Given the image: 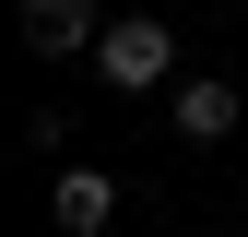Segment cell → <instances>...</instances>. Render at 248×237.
<instances>
[{"label":"cell","instance_id":"6da1fadb","mask_svg":"<svg viewBox=\"0 0 248 237\" xmlns=\"http://www.w3.org/2000/svg\"><path fill=\"white\" fill-rule=\"evenodd\" d=\"M95 71L118 83V95H154V83H177V36H166V12H118L107 36H95Z\"/></svg>","mask_w":248,"mask_h":237},{"label":"cell","instance_id":"7a4b0ae2","mask_svg":"<svg viewBox=\"0 0 248 237\" xmlns=\"http://www.w3.org/2000/svg\"><path fill=\"white\" fill-rule=\"evenodd\" d=\"M47 225H59V237H107V225H118V178H107V166H59V178H47Z\"/></svg>","mask_w":248,"mask_h":237},{"label":"cell","instance_id":"3957f363","mask_svg":"<svg viewBox=\"0 0 248 237\" xmlns=\"http://www.w3.org/2000/svg\"><path fill=\"white\" fill-rule=\"evenodd\" d=\"M107 24H95V0H24V48L36 59H71V48H95Z\"/></svg>","mask_w":248,"mask_h":237},{"label":"cell","instance_id":"277c9868","mask_svg":"<svg viewBox=\"0 0 248 237\" xmlns=\"http://www.w3.org/2000/svg\"><path fill=\"white\" fill-rule=\"evenodd\" d=\"M166 107H177V131H189V142H225L236 118H248V95H236V83H213V71H201V83H177Z\"/></svg>","mask_w":248,"mask_h":237}]
</instances>
